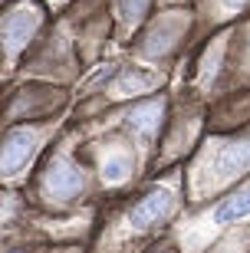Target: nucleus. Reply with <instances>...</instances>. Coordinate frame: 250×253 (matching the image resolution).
I'll return each instance as SVG.
<instances>
[{
  "instance_id": "nucleus-9",
  "label": "nucleus",
  "mask_w": 250,
  "mask_h": 253,
  "mask_svg": "<svg viewBox=\"0 0 250 253\" xmlns=\"http://www.w3.org/2000/svg\"><path fill=\"white\" fill-rule=\"evenodd\" d=\"M132 174V158L129 155H115V158L105 161V181L109 184H122V181H129Z\"/></svg>"
},
{
  "instance_id": "nucleus-1",
  "label": "nucleus",
  "mask_w": 250,
  "mask_h": 253,
  "mask_svg": "<svg viewBox=\"0 0 250 253\" xmlns=\"http://www.w3.org/2000/svg\"><path fill=\"white\" fill-rule=\"evenodd\" d=\"M171 204H175L171 191H165V188L149 191V194H142L139 201L129 207V224L135 227V230H149V227L161 224V220L171 214Z\"/></svg>"
},
{
  "instance_id": "nucleus-6",
  "label": "nucleus",
  "mask_w": 250,
  "mask_h": 253,
  "mask_svg": "<svg viewBox=\"0 0 250 253\" xmlns=\"http://www.w3.org/2000/svg\"><path fill=\"white\" fill-rule=\"evenodd\" d=\"M181 30H185V17L161 20V23H158L155 30H149V37H145V53H151V56L165 53L168 46H175V43H178Z\"/></svg>"
},
{
  "instance_id": "nucleus-11",
  "label": "nucleus",
  "mask_w": 250,
  "mask_h": 253,
  "mask_svg": "<svg viewBox=\"0 0 250 253\" xmlns=\"http://www.w3.org/2000/svg\"><path fill=\"white\" fill-rule=\"evenodd\" d=\"M149 85H151V79L145 73H129L119 83V92H139V89H149Z\"/></svg>"
},
{
  "instance_id": "nucleus-8",
  "label": "nucleus",
  "mask_w": 250,
  "mask_h": 253,
  "mask_svg": "<svg viewBox=\"0 0 250 253\" xmlns=\"http://www.w3.org/2000/svg\"><path fill=\"white\" fill-rule=\"evenodd\" d=\"M250 214V188L237 191V194H231L227 201H221L217 204V211H214V220L217 224H234V220H241V217Z\"/></svg>"
},
{
  "instance_id": "nucleus-12",
  "label": "nucleus",
  "mask_w": 250,
  "mask_h": 253,
  "mask_svg": "<svg viewBox=\"0 0 250 253\" xmlns=\"http://www.w3.org/2000/svg\"><path fill=\"white\" fill-rule=\"evenodd\" d=\"M227 3H231V7H241V3H247V0H227Z\"/></svg>"
},
{
  "instance_id": "nucleus-13",
  "label": "nucleus",
  "mask_w": 250,
  "mask_h": 253,
  "mask_svg": "<svg viewBox=\"0 0 250 253\" xmlns=\"http://www.w3.org/2000/svg\"><path fill=\"white\" fill-rule=\"evenodd\" d=\"M13 253H23V250H13Z\"/></svg>"
},
{
  "instance_id": "nucleus-7",
  "label": "nucleus",
  "mask_w": 250,
  "mask_h": 253,
  "mask_svg": "<svg viewBox=\"0 0 250 253\" xmlns=\"http://www.w3.org/2000/svg\"><path fill=\"white\" fill-rule=\"evenodd\" d=\"M161 119H165V99H149V102H139L129 112V122L135 125L139 131H149L155 135L161 128Z\"/></svg>"
},
{
  "instance_id": "nucleus-10",
  "label": "nucleus",
  "mask_w": 250,
  "mask_h": 253,
  "mask_svg": "<svg viewBox=\"0 0 250 253\" xmlns=\"http://www.w3.org/2000/svg\"><path fill=\"white\" fill-rule=\"evenodd\" d=\"M115 3H119L122 20L135 27V23H142V17L149 13V3H151V0H115Z\"/></svg>"
},
{
  "instance_id": "nucleus-4",
  "label": "nucleus",
  "mask_w": 250,
  "mask_h": 253,
  "mask_svg": "<svg viewBox=\"0 0 250 253\" xmlns=\"http://www.w3.org/2000/svg\"><path fill=\"white\" fill-rule=\"evenodd\" d=\"M33 148H37V135L30 128L10 131V138L3 141V148H0V174H17L30 161Z\"/></svg>"
},
{
  "instance_id": "nucleus-5",
  "label": "nucleus",
  "mask_w": 250,
  "mask_h": 253,
  "mask_svg": "<svg viewBox=\"0 0 250 253\" xmlns=\"http://www.w3.org/2000/svg\"><path fill=\"white\" fill-rule=\"evenodd\" d=\"M244 168H250V141H234V145H224V148L217 151L214 171H217L221 178L241 174Z\"/></svg>"
},
{
  "instance_id": "nucleus-3",
  "label": "nucleus",
  "mask_w": 250,
  "mask_h": 253,
  "mask_svg": "<svg viewBox=\"0 0 250 253\" xmlns=\"http://www.w3.org/2000/svg\"><path fill=\"white\" fill-rule=\"evenodd\" d=\"M43 188L53 201H73L83 191V171L69 165V161H53V168L43 178Z\"/></svg>"
},
{
  "instance_id": "nucleus-2",
  "label": "nucleus",
  "mask_w": 250,
  "mask_h": 253,
  "mask_svg": "<svg viewBox=\"0 0 250 253\" xmlns=\"http://www.w3.org/2000/svg\"><path fill=\"white\" fill-rule=\"evenodd\" d=\"M37 27H40V17L30 7L10 10L7 17H3V23H0V40H3V49H7V53L23 49L30 43V37L37 33Z\"/></svg>"
}]
</instances>
